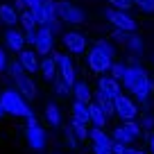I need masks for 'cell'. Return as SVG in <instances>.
Returning a JSON list of instances; mask_svg holds the SVG:
<instances>
[{"label": "cell", "mask_w": 154, "mask_h": 154, "mask_svg": "<svg viewBox=\"0 0 154 154\" xmlns=\"http://www.w3.org/2000/svg\"><path fill=\"white\" fill-rule=\"evenodd\" d=\"M125 70H127V63H120V61L113 59V63H111V68H109L111 75H113L116 79H122V77H125Z\"/></svg>", "instance_id": "f546056e"}, {"label": "cell", "mask_w": 154, "mask_h": 154, "mask_svg": "<svg viewBox=\"0 0 154 154\" xmlns=\"http://www.w3.org/2000/svg\"><path fill=\"white\" fill-rule=\"evenodd\" d=\"M100 88H102L104 93H109V95L116 100V97L122 93V91H120V88H122V82H120V79H116L113 75H104V77L100 79Z\"/></svg>", "instance_id": "5bb4252c"}, {"label": "cell", "mask_w": 154, "mask_h": 154, "mask_svg": "<svg viewBox=\"0 0 154 154\" xmlns=\"http://www.w3.org/2000/svg\"><path fill=\"white\" fill-rule=\"evenodd\" d=\"M149 147H152V154H154V134H149Z\"/></svg>", "instance_id": "f6af8a7d"}, {"label": "cell", "mask_w": 154, "mask_h": 154, "mask_svg": "<svg viewBox=\"0 0 154 154\" xmlns=\"http://www.w3.org/2000/svg\"><path fill=\"white\" fill-rule=\"evenodd\" d=\"M106 2L116 9H131V5H134V0H106Z\"/></svg>", "instance_id": "e575fe53"}, {"label": "cell", "mask_w": 154, "mask_h": 154, "mask_svg": "<svg viewBox=\"0 0 154 154\" xmlns=\"http://www.w3.org/2000/svg\"><path fill=\"white\" fill-rule=\"evenodd\" d=\"M45 25H48V29L54 34V36H57V34H61V20H59V18H50Z\"/></svg>", "instance_id": "d590c367"}, {"label": "cell", "mask_w": 154, "mask_h": 154, "mask_svg": "<svg viewBox=\"0 0 154 154\" xmlns=\"http://www.w3.org/2000/svg\"><path fill=\"white\" fill-rule=\"evenodd\" d=\"M95 102L104 109V113L106 116H113L116 113V102H113V97L109 95V93H104L102 88H97V93H95Z\"/></svg>", "instance_id": "ac0fdd59"}, {"label": "cell", "mask_w": 154, "mask_h": 154, "mask_svg": "<svg viewBox=\"0 0 154 154\" xmlns=\"http://www.w3.org/2000/svg\"><path fill=\"white\" fill-rule=\"evenodd\" d=\"M140 127H145V129H152V127H154V118H152V116H143V122H140Z\"/></svg>", "instance_id": "60d3db41"}, {"label": "cell", "mask_w": 154, "mask_h": 154, "mask_svg": "<svg viewBox=\"0 0 154 154\" xmlns=\"http://www.w3.org/2000/svg\"><path fill=\"white\" fill-rule=\"evenodd\" d=\"M45 118H48V122L52 127H59L61 125V111H59V106L54 104V102H50L48 106H45Z\"/></svg>", "instance_id": "44dd1931"}, {"label": "cell", "mask_w": 154, "mask_h": 154, "mask_svg": "<svg viewBox=\"0 0 154 154\" xmlns=\"http://www.w3.org/2000/svg\"><path fill=\"white\" fill-rule=\"evenodd\" d=\"M27 2V9H32V7H38V5H43V0H25Z\"/></svg>", "instance_id": "7bdbcfd3"}, {"label": "cell", "mask_w": 154, "mask_h": 154, "mask_svg": "<svg viewBox=\"0 0 154 154\" xmlns=\"http://www.w3.org/2000/svg\"><path fill=\"white\" fill-rule=\"evenodd\" d=\"M120 82H122V86H125L127 91L134 93V97L138 102L147 104V97H149V93L154 91V84H152V79H149V75L143 70V66H140L134 57L129 59L127 70H125V77H122Z\"/></svg>", "instance_id": "6da1fadb"}, {"label": "cell", "mask_w": 154, "mask_h": 154, "mask_svg": "<svg viewBox=\"0 0 154 154\" xmlns=\"http://www.w3.org/2000/svg\"><path fill=\"white\" fill-rule=\"evenodd\" d=\"M122 127L127 129V134H129L131 138H138V136H140V125L136 120H125V122H122Z\"/></svg>", "instance_id": "4dcf8cb0"}, {"label": "cell", "mask_w": 154, "mask_h": 154, "mask_svg": "<svg viewBox=\"0 0 154 154\" xmlns=\"http://www.w3.org/2000/svg\"><path fill=\"white\" fill-rule=\"evenodd\" d=\"M7 66H9V61H7V54H5V50L0 48V72L7 70Z\"/></svg>", "instance_id": "ab89813d"}, {"label": "cell", "mask_w": 154, "mask_h": 154, "mask_svg": "<svg viewBox=\"0 0 154 154\" xmlns=\"http://www.w3.org/2000/svg\"><path fill=\"white\" fill-rule=\"evenodd\" d=\"M43 7L50 18H59V2L57 0H43Z\"/></svg>", "instance_id": "1f68e13d"}, {"label": "cell", "mask_w": 154, "mask_h": 154, "mask_svg": "<svg viewBox=\"0 0 154 154\" xmlns=\"http://www.w3.org/2000/svg\"><path fill=\"white\" fill-rule=\"evenodd\" d=\"M14 7H16V11H25L27 9V2L25 0H14Z\"/></svg>", "instance_id": "b9f144b4"}, {"label": "cell", "mask_w": 154, "mask_h": 154, "mask_svg": "<svg viewBox=\"0 0 154 154\" xmlns=\"http://www.w3.org/2000/svg\"><path fill=\"white\" fill-rule=\"evenodd\" d=\"M5 41H7V48H9L11 52H16V54H18L20 50H25V34L20 32V29H7Z\"/></svg>", "instance_id": "7c38bea8"}, {"label": "cell", "mask_w": 154, "mask_h": 154, "mask_svg": "<svg viewBox=\"0 0 154 154\" xmlns=\"http://www.w3.org/2000/svg\"><path fill=\"white\" fill-rule=\"evenodd\" d=\"M25 138H27L29 147L32 149H43L45 147V131L36 125H27V129H25Z\"/></svg>", "instance_id": "30bf717a"}, {"label": "cell", "mask_w": 154, "mask_h": 154, "mask_svg": "<svg viewBox=\"0 0 154 154\" xmlns=\"http://www.w3.org/2000/svg\"><path fill=\"white\" fill-rule=\"evenodd\" d=\"M125 45H127V50H129L131 54H140V52H143V38H140V36H136L134 32H131L129 36H127Z\"/></svg>", "instance_id": "603a6c76"}, {"label": "cell", "mask_w": 154, "mask_h": 154, "mask_svg": "<svg viewBox=\"0 0 154 154\" xmlns=\"http://www.w3.org/2000/svg\"><path fill=\"white\" fill-rule=\"evenodd\" d=\"M72 93H75V100H79V102H91V95H93L88 84H84V82H77L72 86Z\"/></svg>", "instance_id": "7402d4cb"}, {"label": "cell", "mask_w": 154, "mask_h": 154, "mask_svg": "<svg viewBox=\"0 0 154 154\" xmlns=\"http://www.w3.org/2000/svg\"><path fill=\"white\" fill-rule=\"evenodd\" d=\"M54 91H57V95L63 97V95H70V93H72V86L66 82V79H63L61 75H59L57 79H54Z\"/></svg>", "instance_id": "484cf974"}, {"label": "cell", "mask_w": 154, "mask_h": 154, "mask_svg": "<svg viewBox=\"0 0 154 154\" xmlns=\"http://www.w3.org/2000/svg\"><path fill=\"white\" fill-rule=\"evenodd\" d=\"M63 45L68 48V52L72 54H82L86 50V38L82 36L79 32H63Z\"/></svg>", "instance_id": "9c48e42d"}, {"label": "cell", "mask_w": 154, "mask_h": 154, "mask_svg": "<svg viewBox=\"0 0 154 154\" xmlns=\"http://www.w3.org/2000/svg\"><path fill=\"white\" fill-rule=\"evenodd\" d=\"M95 48H97V50H102V52H104L106 57L116 59V48L109 43V41H104V38H102V41H97V43H95Z\"/></svg>", "instance_id": "d6a6232c"}, {"label": "cell", "mask_w": 154, "mask_h": 154, "mask_svg": "<svg viewBox=\"0 0 154 154\" xmlns=\"http://www.w3.org/2000/svg\"><path fill=\"white\" fill-rule=\"evenodd\" d=\"M88 113H91V125L93 127H102V129H104L106 118H109V116L104 113V109H102L97 102H88Z\"/></svg>", "instance_id": "9a60e30c"}, {"label": "cell", "mask_w": 154, "mask_h": 154, "mask_svg": "<svg viewBox=\"0 0 154 154\" xmlns=\"http://www.w3.org/2000/svg\"><path fill=\"white\" fill-rule=\"evenodd\" d=\"M72 118H75V120H79V122H84V125H88V122H91L88 102H79V100L72 102Z\"/></svg>", "instance_id": "e0dca14e"}, {"label": "cell", "mask_w": 154, "mask_h": 154, "mask_svg": "<svg viewBox=\"0 0 154 154\" xmlns=\"http://www.w3.org/2000/svg\"><path fill=\"white\" fill-rule=\"evenodd\" d=\"M88 138L93 140V145H104V147H111L113 145V138L109 134H104L102 127H91L88 129Z\"/></svg>", "instance_id": "2e32d148"}, {"label": "cell", "mask_w": 154, "mask_h": 154, "mask_svg": "<svg viewBox=\"0 0 154 154\" xmlns=\"http://www.w3.org/2000/svg\"><path fill=\"white\" fill-rule=\"evenodd\" d=\"M125 154H145L143 149H136V147H129V145H127L125 147Z\"/></svg>", "instance_id": "ee69618b"}, {"label": "cell", "mask_w": 154, "mask_h": 154, "mask_svg": "<svg viewBox=\"0 0 154 154\" xmlns=\"http://www.w3.org/2000/svg\"><path fill=\"white\" fill-rule=\"evenodd\" d=\"M66 140H68V145H70V147H77V136H75V131H72V129L66 131Z\"/></svg>", "instance_id": "74e56055"}, {"label": "cell", "mask_w": 154, "mask_h": 154, "mask_svg": "<svg viewBox=\"0 0 154 154\" xmlns=\"http://www.w3.org/2000/svg\"><path fill=\"white\" fill-rule=\"evenodd\" d=\"M7 70H9V75L14 77H20V75H25V68H23V63H20V59H11L9 61V66H7Z\"/></svg>", "instance_id": "f1b7e54d"}, {"label": "cell", "mask_w": 154, "mask_h": 154, "mask_svg": "<svg viewBox=\"0 0 154 154\" xmlns=\"http://www.w3.org/2000/svg\"><path fill=\"white\" fill-rule=\"evenodd\" d=\"M14 82H16V91H18L25 100H34V97H36V86H34V82L29 77L20 75V77H16Z\"/></svg>", "instance_id": "4fadbf2b"}, {"label": "cell", "mask_w": 154, "mask_h": 154, "mask_svg": "<svg viewBox=\"0 0 154 154\" xmlns=\"http://www.w3.org/2000/svg\"><path fill=\"white\" fill-rule=\"evenodd\" d=\"M5 116H7V111H5V106L0 104V118H5Z\"/></svg>", "instance_id": "bcb514c9"}, {"label": "cell", "mask_w": 154, "mask_h": 154, "mask_svg": "<svg viewBox=\"0 0 154 154\" xmlns=\"http://www.w3.org/2000/svg\"><path fill=\"white\" fill-rule=\"evenodd\" d=\"M70 129L75 131L77 140H86V138H88V125H84V122L75 120V118H72V122H70Z\"/></svg>", "instance_id": "d4e9b609"}, {"label": "cell", "mask_w": 154, "mask_h": 154, "mask_svg": "<svg viewBox=\"0 0 154 154\" xmlns=\"http://www.w3.org/2000/svg\"><path fill=\"white\" fill-rule=\"evenodd\" d=\"M59 18L70 23V25H77V23H82V20L86 18V14H84L79 7L70 5V2H59Z\"/></svg>", "instance_id": "ba28073f"}, {"label": "cell", "mask_w": 154, "mask_h": 154, "mask_svg": "<svg viewBox=\"0 0 154 154\" xmlns=\"http://www.w3.org/2000/svg\"><path fill=\"white\" fill-rule=\"evenodd\" d=\"M52 59L57 61V68L61 70V77L70 84V86H75L77 77H75V66H72L70 57H68V54H61V52H52Z\"/></svg>", "instance_id": "52a82bcc"}, {"label": "cell", "mask_w": 154, "mask_h": 154, "mask_svg": "<svg viewBox=\"0 0 154 154\" xmlns=\"http://www.w3.org/2000/svg\"><path fill=\"white\" fill-rule=\"evenodd\" d=\"M104 18L109 20L113 27H120V29H125V32H136V20L131 18L125 9L109 7V9H104Z\"/></svg>", "instance_id": "3957f363"}, {"label": "cell", "mask_w": 154, "mask_h": 154, "mask_svg": "<svg viewBox=\"0 0 154 154\" xmlns=\"http://www.w3.org/2000/svg\"><path fill=\"white\" fill-rule=\"evenodd\" d=\"M0 23H2V20H0Z\"/></svg>", "instance_id": "7dc6e473"}, {"label": "cell", "mask_w": 154, "mask_h": 154, "mask_svg": "<svg viewBox=\"0 0 154 154\" xmlns=\"http://www.w3.org/2000/svg\"><path fill=\"white\" fill-rule=\"evenodd\" d=\"M25 43H29L34 48V43H36V29H32V32H25Z\"/></svg>", "instance_id": "f35d334b"}, {"label": "cell", "mask_w": 154, "mask_h": 154, "mask_svg": "<svg viewBox=\"0 0 154 154\" xmlns=\"http://www.w3.org/2000/svg\"><path fill=\"white\" fill-rule=\"evenodd\" d=\"M20 25H23V29L25 32H32V29H36L38 27V23L34 20V16H32V11L29 9H25V11H20Z\"/></svg>", "instance_id": "cb8c5ba5"}, {"label": "cell", "mask_w": 154, "mask_h": 154, "mask_svg": "<svg viewBox=\"0 0 154 154\" xmlns=\"http://www.w3.org/2000/svg\"><path fill=\"white\" fill-rule=\"evenodd\" d=\"M111 138H113V140H118V143H125V145H129L131 140H134V138H131L129 134H127V129H125L122 125H120V127H116V129H113Z\"/></svg>", "instance_id": "83f0119b"}, {"label": "cell", "mask_w": 154, "mask_h": 154, "mask_svg": "<svg viewBox=\"0 0 154 154\" xmlns=\"http://www.w3.org/2000/svg\"><path fill=\"white\" fill-rule=\"evenodd\" d=\"M52 45H54V34L48 29V25H38L36 27V43H34L36 54L45 57L48 52H52Z\"/></svg>", "instance_id": "277c9868"}, {"label": "cell", "mask_w": 154, "mask_h": 154, "mask_svg": "<svg viewBox=\"0 0 154 154\" xmlns=\"http://www.w3.org/2000/svg\"><path fill=\"white\" fill-rule=\"evenodd\" d=\"M41 72H43L45 79H57V61H54L52 57H43V61H41Z\"/></svg>", "instance_id": "ffe728a7"}, {"label": "cell", "mask_w": 154, "mask_h": 154, "mask_svg": "<svg viewBox=\"0 0 154 154\" xmlns=\"http://www.w3.org/2000/svg\"><path fill=\"white\" fill-rule=\"evenodd\" d=\"M32 16H34V20H36L38 25H45L50 20V16H48V11H45V7L43 5H38V7H32Z\"/></svg>", "instance_id": "4316f807"}, {"label": "cell", "mask_w": 154, "mask_h": 154, "mask_svg": "<svg viewBox=\"0 0 154 154\" xmlns=\"http://www.w3.org/2000/svg\"><path fill=\"white\" fill-rule=\"evenodd\" d=\"M116 113H118V118L120 120H134L136 118V113H138V106L134 104V100L131 97H127V95H118L116 97Z\"/></svg>", "instance_id": "5b68a950"}, {"label": "cell", "mask_w": 154, "mask_h": 154, "mask_svg": "<svg viewBox=\"0 0 154 154\" xmlns=\"http://www.w3.org/2000/svg\"><path fill=\"white\" fill-rule=\"evenodd\" d=\"M18 59H20V63H23L25 72H36V70H41V61H38L36 50H20V52H18Z\"/></svg>", "instance_id": "8fae6325"}, {"label": "cell", "mask_w": 154, "mask_h": 154, "mask_svg": "<svg viewBox=\"0 0 154 154\" xmlns=\"http://www.w3.org/2000/svg\"><path fill=\"white\" fill-rule=\"evenodd\" d=\"M111 63H113V59L106 57L102 50L93 48L91 52H88V66H91V70L97 72V75H104V72L111 68Z\"/></svg>", "instance_id": "8992f818"}, {"label": "cell", "mask_w": 154, "mask_h": 154, "mask_svg": "<svg viewBox=\"0 0 154 154\" xmlns=\"http://www.w3.org/2000/svg\"><path fill=\"white\" fill-rule=\"evenodd\" d=\"M93 154H113V149L104 145H93Z\"/></svg>", "instance_id": "8d00e7d4"}, {"label": "cell", "mask_w": 154, "mask_h": 154, "mask_svg": "<svg viewBox=\"0 0 154 154\" xmlns=\"http://www.w3.org/2000/svg\"><path fill=\"white\" fill-rule=\"evenodd\" d=\"M0 104L5 106V111L9 116L27 118V116L32 113V109H29V104L25 102V97L20 95L18 91H14V88H5V91L0 93Z\"/></svg>", "instance_id": "7a4b0ae2"}, {"label": "cell", "mask_w": 154, "mask_h": 154, "mask_svg": "<svg viewBox=\"0 0 154 154\" xmlns=\"http://www.w3.org/2000/svg\"><path fill=\"white\" fill-rule=\"evenodd\" d=\"M134 5L140 7L145 14H154V0H134Z\"/></svg>", "instance_id": "836d02e7"}, {"label": "cell", "mask_w": 154, "mask_h": 154, "mask_svg": "<svg viewBox=\"0 0 154 154\" xmlns=\"http://www.w3.org/2000/svg\"><path fill=\"white\" fill-rule=\"evenodd\" d=\"M18 18H20V14L16 11V7H11V5H0V20L5 25H16L18 23Z\"/></svg>", "instance_id": "d6986e66"}]
</instances>
